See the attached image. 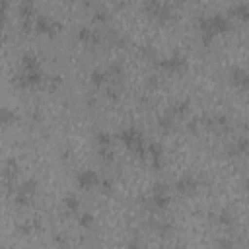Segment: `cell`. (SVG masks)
<instances>
[{"instance_id": "7402d4cb", "label": "cell", "mask_w": 249, "mask_h": 249, "mask_svg": "<svg viewBox=\"0 0 249 249\" xmlns=\"http://www.w3.org/2000/svg\"><path fill=\"white\" fill-rule=\"evenodd\" d=\"M16 119H18V115H16L14 109H10V107H0V124H2V126L12 124Z\"/></svg>"}, {"instance_id": "6da1fadb", "label": "cell", "mask_w": 249, "mask_h": 249, "mask_svg": "<svg viewBox=\"0 0 249 249\" xmlns=\"http://www.w3.org/2000/svg\"><path fill=\"white\" fill-rule=\"evenodd\" d=\"M230 29V18L226 14H212V16H198V31L200 41L204 45H210L212 39L220 33H226Z\"/></svg>"}, {"instance_id": "e0dca14e", "label": "cell", "mask_w": 249, "mask_h": 249, "mask_svg": "<svg viewBox=\"0 0 249 249\" xmlns=\"http://www.w3.org/2000/svg\"><path fill=\"white\" fill-rule=\"evenodd\" d=\"M146 154L150 156L152 167H154V169H161V165H163V148H161V144L152 142V144L146 148Z\"/></svg>"}, {"instance_id": "ac0fdd59", "label": "cell", "mask_w": 249, "mask_h": 249, "mask_svg": "<svg viewBox=\"0 0 249 249\" xmlns=\"http://www.w3.org/2000/svg\"><path fill=\"white\" fill-rule=\"evenodd\" d=\"M247 148H249V140H247V136H239V138H235L233 142L228 144L226 152H228V156H245Z\"/></svg>"}, {"instance_id": "cb8c5ba5", "label": "cell", "mask_w": 249, "mask_h": 249, "mask_svg": "<svg viewBox=\"0 0 249 249\" xmlns=\"http://www.w3.org/2000/svg\"><path fill=\"white\" fill-rule=\"evenodd\" d=\"M218 224H222V226H233V216H231V212L222 210V212L218 214Z\"/></svg>"}, {"instance_id": "9c48e42d", "label": "cell", "mask_w": 249, "mask_h": 249, "mask_svg": "<svg viewBox=\"0 0 249 249\" xmlns=\"http://www.w3.org/2000/svg\"><path fill=\"white\" fill-rule=\"evenodd\" d=\"M200 123L206 126V128H212L216 132H224L230 128V119L224 115V113H214V115H204L200 119Z\"/></svg>"}, {"instance_id": "277c9868", "label": "cell", "mask_w": 249, "mask_h": 249, "mask_svg": "<svg viewBox=\"0 0 249 249\" xmlns=\"http://www.w3.org/2000/svg\"><path fill=\"white\" fill-rule=\"evenodd\" d=\"M33 29L37 31V33H47V35H56L60 29H62V25L56 21V19H53V18H49V16H45V14H35V18H33Z\"/></svg>"}, {"instance_id": "484cf974", "label": "cell", "mask_w": 249, "mask_h": 249, "mask_svg": "<svg viewBox=\"0 0 249 249\" xmlns=\"http://www.w3.org/2000/svg\"><path fill=\"white\" fill-rule=\"evenodd\" d=\"M6 10H8V2L6 0H0V31L6 25Z\"/></svg>"}, {"instance_id": "d4e9b609", "label": "cell", "mask_w": 249, "mask_h": 249, "mask_svg": "<svg viewBox=\"0 0 249 249\" xmlns=\"http://www.w3.org/2000/svg\"><path fill=\"white\" fill-rule=\"evenodd\" d=\"M78 222H80L82 228H91L93 226V216L89 212H84V214L78 216Z\"/></svg>"}, {"instance_id": "8992f818", "label": "cell", "mask_w": 249, "mask_h": 249, "mask_svg": "<svg viewBox=\"0 0 249 249\" xmlns=\"http://www.w3.org/2000/svg\"><path fill=\"white\" fill-rule=\"evenodd\" d=\"M171 202V195H169V187L165 183H156L152 189V206L158 210L167 208Z\"/></svg>"}, {"instance_id": "7a4b0ae2", "label": "cell", "mask_w": 249, "mask_h": 249, "mask_svg": "<svg viewBox=\"0 0 249 249\" xmlns=\"http://www.w3.org/2000/svg\"><path fill=\"white\" fill-rule=\"evenodd\" d=\"M119 138L123 140V144L126 146V150L132 152L134 156H138V158H144V156H146L144 134H142L138 128H134V126H126V128L121 130Z\"/></svg>"}, {"instance_id": "4fadbf2b", "label": "cell", "mask_w": 249, "mask_h": 249, "mask_svg": "<svg viewBox=\"0 0 249 249\" xmlns=\"http://www.w3.org/2000/svg\"><path fill=\"white\" fill-rule=\"evenodd\" d=\"M18 169H19L18 161L14 158H8L6 163H4V169H2V179H4L8 189H14V183H16V177H18Z\"/></svg>"}, {"instance_id": "9a60e30c", "label": "cell", "mask_w": 249, "mask_h": 249, "mask_svg": "<svg viewBox=\"0 0 249 249\" xmlns=\"http://www.w3.org/2000/svg\"><path fill=\"white\" fill-rule=\"evenodd\" d=\"M76 181H78V185L82 189H91V187H97L99 185V177H97V173L93 169H82L78 173Z\"/></svg>"}, {"instance_id": "d6986e66", "label": "cell", "mask_w": 249, "mask_h": 249, "mask_svg": "<svg viewBox=\"0 0 249 249\" xmlns=\"http://www.w3.org/2000/svg\"><path fill=\"white\" fill-rule=\"evenodd\" d=\"M230 16H235V18L241 19V21L249 19V4H247V2H235V4L230 8Z\"/></svg>"}, {"instance_id": "2e32d148", "label": "cell", "mask_w": 249, "mask_h": 249, "mask_svg": "<svg viewBox=\"0 0 249 249\" xmlns=\"http://www.w3.org/2000/svg\"><path fill=\"white\" fill-rule=\"evenodd\" d=\"M78 39H80L82 43H86V45H97V43L101 41V35H99L97 29H93V27H89V25H82V27L78 29Z\"/></svg>"}, {"instance_id": "7c38bea8", "label": "cell", "mask_w": 249, "mask_h": 249, "mask_svg": "<svg viewBox=\"0 0 249 249\" xmlns=\"http://www.w3.org/2000/svg\"><path fill=\"white\" fill-rule=\"evenodd\" d=\"M175 191L181 193V195H195L198 191V181L193 177V175H181L177 181H175Z\"/></svg>"}, {"instance_id": "44dd1931", "label": "cell", "mask_w": 249, "mask_h": 249, "mask_svg": "<svg viewBox=\"0 0 249 249\" xmlns=\"http://www.w3.org/2000/svg\"><path fill=\"white\" fill-rule=\"evenodd\" d=\"M62 202H64V208L70 212V214H76L78 210H80V198L76 196V195H66L64 198H62Z\"/></svg>"}, {"instance_id": "5b68a950", "label": "cell", "mask_w": 249, "mask_h": 249, "mask_svg": "<svg viewBox=\"0 0 249 249\" xmlns=\"http://www.w3.org/2000/svg\"><path fill=\"white\" fill-rule=\"evenodd\" d=\"M35 193H37V181H35V179H27V181H23V183L16 189L14 200H16V204L25 206V204H29V202L33 200Z\"/></svg>"}, {"instance_id": "83f0119b", "label": "cell", "mask_w": 249, "mask_h": 249, "mask_svg": "<svg viewBox=\"0 0 249 249\" xmlns=\"http://www.w3.org/2000/svg\"><path fill=\"white\" fill-rule=\"evenodd\" d=\"M93 18H95L97 21H107V12H105V10H97Z\"/></svg>"}, {"instance_id": "4316f807", "label": "cell", "mask_w": 249, "mask_h": 249, "mask_svg": "<svg viewBox=\"0 0 249 249\" xmlns=\"http://www.w3.org/2000/svg\"><path fill=\"white\" fill-rule=\"evenodd\" d=\"M218 249H235V245H233L231 239L222 237V239H218Z\"/></svg>"}, {"instance_id": "52a82bcc", "label": "cell", "mask_w": 249, "mask_h": 249, "mask_svg": "<svg viewBox=\"0 0 249 249\" xmlns=\"http://www.w3.org/2000/svg\"><path fill=\"white\" fill-rule=\"evenodd\" d=\"M144 10L148 12V16L160 19V21H165L171 18V6L169 4H161L158 0H148L144 2Z\"/></svg>"}, {"instance_id": "603a6c76", "label": "cell", "mask_w": 249, "mask_h": 249, "mask_svg": "<svg viewBox=\"0 0 249 249\" xmlns=\"http://www.w3.org/2000/svg\"><path fill=\"white\" fill-rule=\"evenodd\" d=\"M89 80H91V84L93 86H105L107 84V74H105V70L103 68H95L91 74H89Z\"/></svg>"}, {"instance_id": "30bf717a", "label": "cell", "mask_w": 249, "mask_h": 249, "mask_svg": "<svg viewBox=\"0 0 249 249\" xmlns=\"http://www.w3.org/2000/svg\"><path fill=\"white\" fill-rule=\"evenodd\" d=\"M95 144H97V154L103 161H111L113 160V152H111V134L105 130H99L95 134Z\"/></svg>"}, {"instance_id": "8fae6325", "label": "cell", "mask_w": 249, "mask_h": 249, "mask_svg": "<svg viewBox=\"0 0 249 249\" xmlns=\"http://www.w3.org/2000/svg\"><path fill=\"white\" fill-rule=\"evenodd\" d=\"M158 66L163 68V70H167V72H183L187 68V58L183 54L175 53V54H171L167 58L158 60Z\"/></svg>"}, {"instance_id": "3957f363", "label": "cell", "mask_w": 249, "mask_h": 249, "mask_svg": "<svg viewBox=\"0 0 249 249\" xmlns=\"http://www.w3.org/2000/svg\"><path fill=\"white\" fill-rule=\"evenodd\" d=\"M43 82V72L41 68H21L19 74L14 78V84L21 89H29V88H35Z\"/></svg>"}, {"instance_id": "5bb4252c", "label": "cell", "mask_w": 249, "mask_h": 249, "mask_svg": "<svg viewBox=\"0 0 249 249\" xmlns=\"http://www.w3.org/2000/svg\"><path fill=\"white\" fill-rule=\"evenodd\" d=\"M230 82L233 86H237L239 89H247V86H249V74H247V70L241 68V66H233L230 70Z\"/></svg>"}, {"instance_id": "f1b7e54d", "label": "cell", "mask_w": 249, "mask_h": 249, "mask_svg": "<svg viewBox=\"0 0 249 249\" xmlns=\"http://www.w3.org/2000/svg\"><path fill=\"white\" fill-rule=\"evenodd\" d=\"M126 249H142L140 239H130V241H128V245H126Z\"/></svg>"}, {"instance_id": "ffe728a7", "label": "cell", "mask_w": 249, "mask_h": 249, "mask_svg": "<svg viewBox=\"0 0 249 249\" xmlns=\"http://www.w3.org/2000/svg\"><path fill=\"white\" fill-rule=\"evenodd\" d=\"M175 119H181V117H185L187 113H189V101H185V99H181V101H175L169 109H167Z\"/></svg>"}, {"instance_id": "ba28073f", "label": "cell", "mask_w": 249, "mask_h": 249, "mask_svg": "<svg viewBox=\"0 0 249 249\" xmlns=\"http://www.w3.org/2000/svg\"><path fill=\"white\" fill-rule=\"evenodd\" d=\"M18 12H19V18H21V29H23L25 33L31 31V27H33V18H35V4H33L31 0H23V2H19Z\"/></svg>"}]
</instances>
